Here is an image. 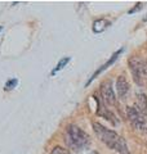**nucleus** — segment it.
Instances as JSON below:
<instances>
[{"instance_id":"f257e3e1","label":"nucleus","mask_w":147,"mask_h":154,"mask_svg":"<svg viewBox=\"0 0 147 154\" xmlns=\"http://www.w3.org/2000/svg\"><path fill=\"white\" fill-rule=\"evenodd\" d=\"M93 131H94L98 139H100L107 148H110L120 154H130L124 137H121L114 130L107 128L103 125H101L98 122H93Z\"/></svg>"},{"instance_id":"f03ea898","label":"nucleus","mask_w":147,"mask_h":154,"mask_svg":"<svg viewBox=\"0 0 147 154\" xmlns=\"http://www.w3.org/2000/svg\"><path fill=\"white\" fill-rule=\"evenodd\" d=\"M65 141L67 146L75 152H83L90 146V137L85 131L75 125H70L66 128Z\"/></svg>"},{"instance_id":"7ed1b4c3","label":"nucleus","mask_w":147,"mask_h":154,"mask_svg":"<svg viewBox=\"0 0 147 154\" xmlns=\"http://www.w3.org/2000/svg\"><path fill=\"white\" fill-rule=\"evenodd\" d=\"M132 77L138 86L147 85V62L142 57H130L128 60Z\"/></svg>"},{"instance_id":"20e7f679","label":"nucleus","mask_w":147,"mask_h":154,"mask_svg":"<svg viewBox=\"0 0 147 154\" xmlns=\"http://www.w3.org/2000/svg\"><path fill=\"white\" fill-rule=\"evenodd\" d=\"M126 118H128L129 123L133 126L136 131L142 132V134H147V118L143 113H141L139 110H137L133 107H126Z\"/></svg>"},{"instance_id":"39448f33","label":"nucleus","mask_w":147,"mask_h":154,"mask_svg":"<svg viewBox=\"0 0 147 154\" xmlns=\"http://www.w3.org/2000/svg\"><path fill=\"white\" fill-rule=\"evenodd\" d=\"M100 98L103 102L106 107H114L116 104V96L115 91L112 89V82L110 80H106L101 84L100 88Z\"/></svg>"},{"instance_id":"423d86ee","label":"nucleus","mask_w":147,"mask_h":154,"mask_svg":"<svg viewBox=\"0 0 147 154\" xmlns=\"http://www.w3.org/2000/svg\"><path fill=\"white\" fill-rule=\"evenodd\" d=\"M94 99H96V102H97V114L101 116L102 118L107 119V121H110L111 123L117 125V119H116V117H115V114L112 113L111 110L103 104V102H102L101 98H100V96H98L97 94L94 95Z\"/></svg>"},{"instance_id":"0eeeda50","label":"nucleus","mask_w":147,"mask_h":154,"mask_svg":"<svg viewBox=\"0 0 147 154\" xmlns=\"http://www.w3.org/2000/svg\"><path fill=\"white\" fill-rule=\"evenodd\" d=\"M122 51H124V49H122V48H121V49H119V50H117V51H115V53H114V54H112V55H111V58H110V59H109V60H107V62H106V63H105V64H102V66L100 67V68H98V69H97V71L94 72V73H93V76L90 77V79H89V80H88V82L85 84V86H88V85H89V84L92 82V81H93V80H94V79H96V77H97L98 75H100V73H102V72H103L105 69H107V68H109V67H110V66H112V64H114V63H115V60L117 59V58H119V55L121 54V53H122Z\"/></svg>"},{"instance_id":"6e6552de","label":"nucleus","mask_w":147,"mask_h":154,"mask_svg":"<svg viewBox=\"0 0 147 154\" xmlns=\"http://www.w3.org/2000/svg\"><path fill=\"white\" fill-rule=\"evenodd\" d=\"M116 90H117V95H119V99L124 100L126 98V95L129 94V84L126 81L125 76H119L116 81Z\"/></svg>"},{"instance_id":"1a4fd4ad","label":"nucleus","mask_w":147,"mask_h":154,"mask_svg":"<svg viewBox=\"0 0 147 154\" xmlns=\"http://www.w3.org/2000/svg\"><path fill=\"white\" fill-rule=\"evenodd\" d=\"M134 108L137 110H139L141 113H143L145 116L147 114V96L142 93L137 94V99H136V104Z\"/></svg>"},{"instance_id":"9d476101","label":"nucleus","mask_w":147,"mask_h":154,"mask_svg":"<svg viewBox=\"0 0 147 154\" xmlns=\"http://www.w3.org/2000/svg\"><path fill=\"white\" fill-rule=\"evenodd\" d=\"M110 25H111V22L107 21V19H105V18L97 19V21L93 22V32H96V33L103 32Z\"/></svg>"},{"instance_id":"9b49d317","label":"nucleus","mask_w":147,"mask_h":154,"mask_svg":"<svg viewBox=\"0 0 147 154\" xmlns=\"http://www.w3.org/2000/svg\"><path fill=\"white\" fill-rule=\"evenodd\" d=\"M71 60V58L70 57H65V58H62V59L58 62V64L54 67V68H53V71L51 72V76H54L56 73H58V72L60 71H62L63 68H65V67L68 64V62Z\"/></svg>"},{"instance_id":"f8f14e48","label":"nucleus","mask_w":147,"mask_h":154,"mask_svg":"<svg viewBox=\"0 0 147 154\" xmlns=\"http://www.w3.org/2000/svg\"><path fill=\"white\" fill-rule=\"evenodd\" d=\"M17 85H18V80L17 79H11V80H8L5 82V85H4V89H5L7 91H11L13 89H16Z\"/></svg>"},{"instance_id":"ddd939ff","label":"nucleus","mask_w":147,"mask_h":154,"mask_svg":"<svg viewBox=\"0 0 147 154\" xmlns=\"http://www.w3.org/2000/svg\"><path fill=\"white\" fill-rule=\"evenodd\" d=\"M51 154H72L68 149H66V148H62V146H56L54 149L52 150V153Z\"/></svg>"},{"instance_id":"4468645a","label":"nucleus","mask_w":147,"mask_h":154,"mask_svg":"<svg viewBox=\"0 0 147 154\" xmlns=\"http://www.w3.org/2000/svg\"><path fill=\"white\" fill-rule=\"evenodd\" d=\"M141 9H142V3H137V4H136V7H134V8H132L128 13H129V14H133V13H136V12L141 11Z\"/></svg>"},{"instance_id":"2eb2a0df","label":"nucleus","mask_w":147,"mask_h":154,"mask_svg":"<svg viewBox=\"0 0 147 154\" xmlns=\"http://www.w3.org/2000/svg\"><path fill=\"white\" fill-rule=\"evenodd\" d=\"M143 22H147V17H145V18H143Z\"/></svg>"},{"instance_id":"dca6fc26","label":"nucleus","mask_w":147,"mask_h":154,"mask_svg":"<svg viewBox=\"0 0 147 154\" xmlns=\"http://www.w3.org/2000/svg\"><path fill=\"white\" fill-rule=\"evenodd\" d=\"M3 31V26H0V32H2Z\"/></svg>"},{"instance_id":"f3484780","label":"nucleus","mask_w":147,"mask_h":154,"mask_svg":"<svg viewBox=\"0 0 147 154\" xmlns=\"http://www.w3.org/2000/svg\"><path fill=\"white\" fill-rule=\"evenodd\" d=\"M93 154H98V153H96V152H94V153H93Z\"/></svg>"}]
</instances>
